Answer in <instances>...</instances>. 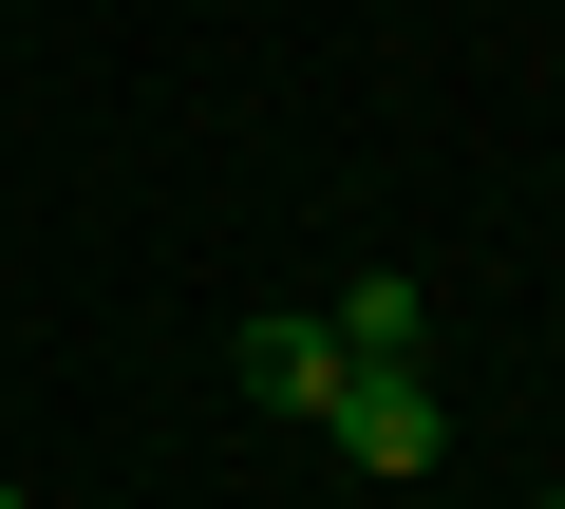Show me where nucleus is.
Wrapping results in <instances>:
<instances>
[{"label":"nucleus","mask_w":565,"mask_h":509,"mask_svg":"<svg viewBox=\"0 0 565 509\" xmlns=\"http://www.w3.org/2000/svg\"><path fill=\"white\" fill-rule=\"evenodd\" d=\"M546 509H565V490H546Z\"/></svg>","instance_id":"5"},{"label":"nucleus","mask_w":565,"mask_h":509,"mask_svg":"<svg viewBox=\"0 0 565 509\" xmlns=\"http://www.w3.org/2000/svg\"><path fill=\"white\" fill-rule=\"evenodd\" d=\"M321 321H340V359H415V340H434V303H415L396 265H359V284H340Z\"/></svg>","instance_id":"3"},{"label":"nucleus","mask_w":565,"mask_h":509,"mask_svg":"<svg viewBox=\"0 0 565 509\" xmlns=\"http://www.w3.org/2000/svg\"><path fill=\"white\" fill-rule=\"evenodd\" d=\"M0 509H20V471H0Z\"/></svg>","instance_id":"4"},{"label":"nucleus","mask_w":565,"mask_h":509,"mask_svg":"<svg viewBox=\"0 0 565 509\" xmlns=\"http://www.w3.org/2000/svg\"><path fill=\"white\" fill-rule=\"evenodd\" d=\"M226 378H245V396H264V415H302V434H321V415H340V378H359V359H340V321H321V303H264V321H245V340H226Z\"/></svg>","instance_id":"1"},{"label":"nucleus","mask_w":565,"mask_h":509,"mask_svg":"<svg viewBox=\"0 0 565 509\" xmlns=\"http://www.w3.org/2000/svg\"><path fill=\"white\" fill-rule=\"evenodd\" d=\"M321 434H340V453H359V471H434V453H452V396H434V378H415V359H359V378H340V415H321Z\"/></svg>","instance_id":"2"}]
</instances>
